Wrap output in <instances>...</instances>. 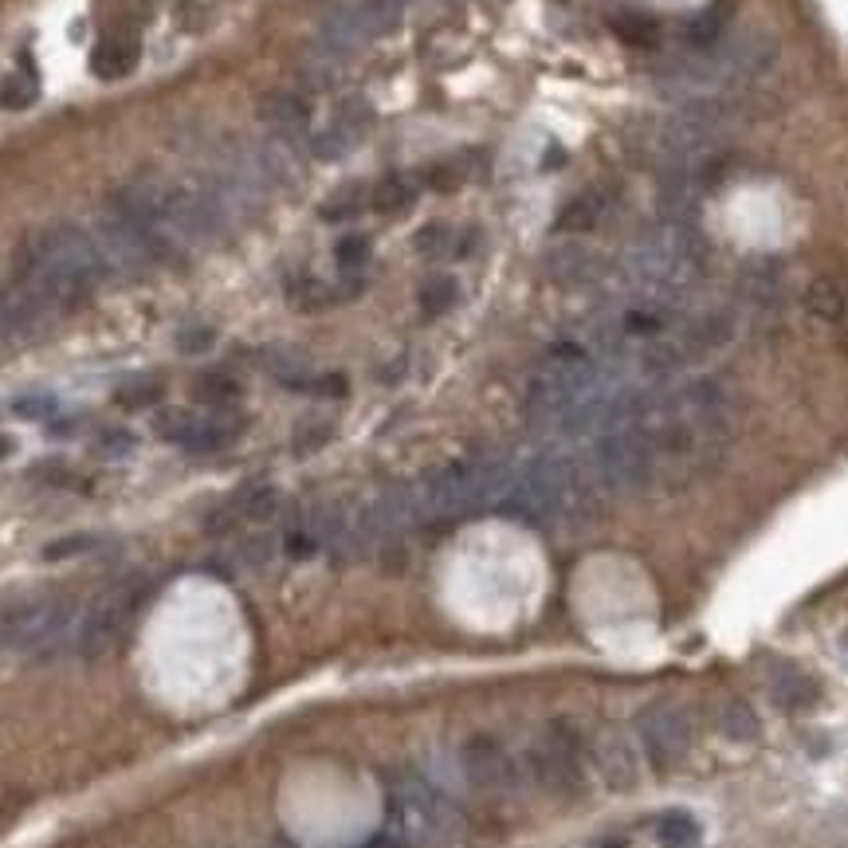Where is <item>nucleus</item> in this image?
I'll return each mask as SVG.
<instances>
[{
  "label": "nucleus",
  "instance_id": "nucleus-4",
  "mask_svg": "<svg viewBox=\"0 0 848 848\" xmlns=\"http://www.w3.org/2000/svg\"><path fill=\"white\" fill-rule=\"evenodd\" d=\"M63 636H75V609L63 597H28L0 617V644L16 653H51Z\"/></svg>",
  "mask_w": 848,
  "mask_h": 848
},
{
  "label": "nucleus",
  "instance_id": "nucleus-45",
  "mask_svg": "<svg viewBox=\"0 0 848 848\" xmlns=\"http://www.w3.org/2000/svg\"><path fill=\"white\" fill-rule=\"evenodd\" d=\"M837 653H840V660H845V668H848V629L837 636Z\"/></svg>",
  "mask_w": 848,
  "mask_h": 848
},
{
  "label": "nucleus",
  "instance_id": "nucleus-5",
  "mask_svg": "<svg viewBox=\"0 0 848 848\" xmlns=\"http://www.w3.org/2000/svg\"><path fill=\"white\" fill-rule=\"evenodd\" d=\"M585 747L582 734L574 731V722H550L547 734L527 751L530 778L538 781V790L554 793V798H574L585 786Z\"/></svg>",
  "mask_w": 848,
  "mask_h": 848
},
{
  "label": "nucleus",
  "instance_id": "nucleus-22",
  "mask_svg": "<svg viewBox=\"0 0 848 848\" xmlns=\"http://www.w3.org/2000/svg\"><path fill=\"white\" fill-rule=\"evenodd\" d=\"M609 28H613V36L621 39V44L644 48V51L660 48V39H664V28L648 16V12H613V16H609Z\"/></svg>",
  "mask_w": 848,
  "mask_h": 848
},
{
  "label": "nucleus",
  "instance_id": "nucleus-23",
  "mask_svg": "<svg viewBox=\"0 0 848 848\" xmlns=\"http://www.w3.org/2000/svg\"><path fill=\"white\" fill-rule=\"evenodd\" d=\"M715 727H719L722 739H731V742H751L759 739V715H754L751 703H742V700H727L715 712Z\"/></svg>",
  "mask_w": 848,
  "mask_h": 848
},
{
  "label": "nucleus",
  "instance_id": "nucleus-43",
  "mask_svg": "<svg viewBox=\"0 0 848 848\" xmlns=\"http://www.w3.org/2000/svg\"><path fill=\"white\" fill-rule=\"evenodd\" d=\"M98 452L103 456H127V452H134V437L127 429H107L98 437Z\"/></svg>",
  "mask_w": 848,
  "mask_h": 848
},
{
  "label": "nucleus",
  "instance_id": "nucleus-36",
  "mask_svg": "<svg viewBox=\"0 0 848 848\" xmlns=\"http://www.w3.org/2000/svg\"><path fill=\"white\" fill-rule=\"evenodd\" d=\"M370 252H373V248H370V240H366V236H358V232L342 236L338 248H334V264H338L346 275H358L361 267L370 264Z\"/></svg>",
  "mask_w": 848,
  "mask_h": 848
},
{
  "label": "nucleus",
  "instance_id": "nucleus-28",
  "mask_svg": "<svg viewBox=\"0 0 848 848\" xmlns=\"http://www.w3.org/2000/svg\"><path fill=\"white\" fill-rule=\"evenodd\" d=\"M459 299V283L452 275H432L425 279L420 287V311L429 314V319H440V314H449Z\"/></svg>",
  "mask_w": 848,
  "mask_h": 848
},
{
  "label": "nucleus",
  "instance_id": "nucleus-8",
  "mask_svg": "<svg viewBox=\"0 0 848 848\" xmlns=\"http://www.w3.org/2000/svg\"><path fill=\"white\" fill-rule=\"evenodd\" d=\"M636 739H641V751L648 754L653 766H672L683 751H688V715L672 703H648L636 712V722H633Z\"/></svg>",
  "mask_w": 848,
  "mask_h": 848
},
{
  "label": "nucleus",
  "instance_id": "nucleus-29",
  "mask_svg": "<svg viewBox=\"0 0 848 848\" xmlns=\"http://www.w3.org/2000/svg\"><path fill=\"white\" fill-rule=\"evenodd\" d=\"M413 244H417L420 260H444V255H459V236L452 232L449 225H440V220H432V225L420 228Z\"/></svg>",
  "mask_w": 848,
  "mask_h": 848
},
{
  "label": "nucleus",
  "instance_id": "nucleus-41",
  "mask_svg": "<svg viewBox=\"0 0 848 848\" xmlns=\"http://www.w3.org/2000/svg\"><path fill=\"white\" fill-rule=\"evenodd\" d=\"M213 346H216L213 326H189V331L177 334V350L181 354H208Z\"/></svg>",
  "mask_w": 848,
  "mask_h": 848
},
{
  "label": "nucleus",
  "instance_id": "nucleus-14",
  "mask_svg": "<svg viewBox=\"0 0 848 848\" xmlns=\"http://www.w3.org/2000/svg\"><path fill=\"white\" fill-rule=\"evenodd\" d=\"M370 39L366 16H361L358 0H338L319 16V51L334 59H346L350 51H358Z\"/></svg>",
  "mask_w": 848,
  "mask_h": 848
},
{
  "label": "nucleus",
  "instance_id": "nucleus-7",
  "mask_svg": "<svg viewBox=\"0 0 848 848\" xmlns=\"http://www.w3.org/2000/svg\"><path fill=\"white\" fill-rule=\"evenodd\" d=\"M542 267L558 287H570V291H585V287H597V283L609 279L613 264L609 255L597 252L594 244H585L582 236H562L547 248L542 255Z\"/></svg>",
  "mask_w": 848,
  "mask_h": 848
},
{
  "label": "nucleus",
  "instance_id": "nucleus-37",
  "mask_svg": "<svg viewBox=\"0 0 848 848\" xmlns=\"http://www.w3.org/2000/svg\"><path fill=\"white\" fill-rule=\"evenodd\" d=\"M275 558V538L272 535H248L244 542H240V550H236V562L248 565V570H264L267 562Z\"/></svg>",
  "mask_w": 848,
  "mask_h": 848
},
{
  "label": "nucleus",
  "instance_id": "nucleus-20",
  "mask_svg": "<svg viewBox=\"0 0 848 848\" xmlns=\"http://www.w3.org/2000/svg\"><path fill=\"white\" fill-rule=\"evenodd\" d=\"M727 20H731L727 0H715V4H707L703 12L683 20V44L692 51H712L715 44L727 39Z\"/></svg>",
  "mask_w": 848,
  "mask_h": 848
},
{
  "label": "nucleus",
  "instance_id": "nucleus-44",
  "mask_svg": "<svg viewBox=\"0 0 848 848\" xmlns=\"http://www.w3.org/2000/svg\"><path fill=\"white\" fill-rule=\"evenodd\" d=\"M361 848H405L397 837H390V833H381L378 840H370V845H361Z\"/></svg>",
  "mask_w": 848,
  "mask_h": 848
},
{
  "label": "nucleus",
  "instance_id": "nucleus-2",
  "mask_svg": "<svg viewBox=\"0 0 848 848\" xmlns=\"http://www.w3.org/2000/svg\"><path fill=\"white\" fill-rule=\"evenodd\" d=\"M459 829V813L452 798L417 771L393 774L390 786V837L405 848H437L449 845Z\"/></svg>",
  "mask_w": 848,
  "mask_h": 848
},
{
  "label": "nucleus",
  "instance_id": "nucleus-18",
  "mask_svg": "<svg viewBox=\"0 0 848 848\" xmlns=\"http://www.w3.org/2000/svg\"><path fill=\"white\" fill-rule=\"evenodd\" d=\"M739 287L754 307H774L781 299V287H786V267L774 255H759V260H751V264L742 267Z\"/></svg>",
  "mask_w": 848,
  "mask_h": 848
},
{
  "label": "nucleus",
  "instance_id": "nucleus-33",
  "mask_svg": "<svg viewBox=\"0 0 848 848\" xmlns=\"http://www.w3.org/2000/svg\"><path fill=\"white\" fill-rule=\"evenodd\" d=\"M354 146H358V142H350L334 122H326L319 134H311V146L307 150H311L314 162H342L346 154H354Z\"/></svg>",
  "mask_w": 848,
  "mask_h": 848
},
{
  "label": "nucleus",
  "instance_id": "nucleus-6",
  "mask_svg": "<svg viewBox=\"0 0 848 848\" xmlns=\"http://www.w3.org/2000/svg\"><path fill=\"white\" fill-rule=\"evenodd\" d=\"M91 236H95V248L103 255V267H107L110 279H142L157 264L150 240L118 208H107L98 216L91 225Z\"/></svg>",
  "mask_w": 848,
  "mask_h": 848
},
{
  "label": "nucleus",
  "instance_id": "nucleus-35",
  "mask_svg": "<svg viewBox=\"0 0 848 848\" xmlns=\"http://www.w3.org/2000/svg\"><path fill=\"white\" fill-rule=\"evenodd\" d=\"M196 417H201V413L162 409V413H157V420H154V429H157V437H162V440H169V444H181V449H186V440L193 437V429H196Z\"/></svg>",
  "mask_w": 848,
  "mask_h": 848
},
{
  "label": "nucleus",
  "instance_id": "nucleus-10",
  "mask_svg": "<svg viewBox=\"0 0 848 848\" xmlns=\"http://www.w3.org/2000/svg\"><path fill=\"white\" fill-rule=\"evenodd\" d=\"M127 609H130L127 594H103L95 605H91L87 613H83V621L75 624L79 660L95 664L115 648L118 633H122V624H127Z\"/></svg>",
  "mask_w": 848,
  "mask_h": 848
},
{
  "label": "nucleus",
  "instance_id": "nucleus-40",
  "mask_svg": "<svg viewBox=\"0 0 848 848\" xmlns=\"http://www.w3.org/2000/svg\"><path fill=\"white\" fill-rule=\"evenodd\" d=\"M331 437H334V429L326 425V420H311V425H299V432H295V452H319L322 444H331Z\"/></svg>",
  "mask_w": 848,
  "mask_h": 848
},
{
  "label": "nucleus",
  "instance_id": "nucleus-38",
  "mask_svg": "<svg viewBox=\"0 0 848 848\" xmlns=\"http://www.w3.org/2000/svg\"><path fill=\"white\" fill-rule=\"evenodd\" d=\"M98 547V538L95 535H68V538H56V542H48L44 547V562H63V558H79V554H87V550Z\"/></svg>",
  "mask_w": 848,
  "mask_h": 848
},
{
  "label": "nucleus",
  "instance_id": "nucleus-13",
  "mask_svg": "<svg viewBox=\"0 0 848 848\" xmlns=\"http://www.w3.org/2000/svg\"><path fill=\"white\" fill-rule=\"evenodd\" d=\"M617 213V193L613 189H582L558 208L554 216V236H589L597 232L601 225H609Z\"/></svg>",
  "mask_w": 848,
  "mask_h": 848
},
{
  "label": "nucleus",
  "instance_id": "nucleus-34",
  "mask_svg": "<svg viewBox=\"0 0 848 848\" xmlns=\"http://www.w3.org/2000/svg\"><path fill=\"white\" fill-rule=\"evenodd\" d=\"M36 95H39V87H36V71H16V75H4L0 79V107H9V110H24V107H32L36 103Z\"/></svg>",
  "mask_w": 848,
  "mask_h": 848
},
{
  "label": "nucleus",
  "instance_id": "nucleus-42",
  "mask_svg": "<svg viewBox=\"0 0 848 848\" xmlns=\"http://www.w3.org/2000/svg\"><path fill=\"white\" fill-rule=\"evenodd\" d=\"M346 390H350V381L342 378V373H314L311 385H307V393H311V397H326V401L346 397Z\"/></svg>",
  "mask_w": 848,
  "mask_h": 848
},
{
  "label": "nucleus",
  "instance_id": "nucleus-25",
  "mask_svg": "<svg viewBox=\"0 0 848 848\" xmlns=\"http://www.w3.org/2000/svg\"><path fill=\"white\" fill-rule=\"evenodd\" d=\"M287 299L299 307V311H322V307H331L338 299L331 283H322L319 275H291L287 279Z\"/></svg>",
  "mask_w": 848,
  "mask_h": 848
},
{
  "label": "nucleus",
  "instance_id": "nucleus-31",
  "mask_svg": "<svg viewBox=\"0 0 848 848\" xmlns=\"http://www.w3.org/2000/svg\"><path fill=\"white\" fill-rule=\"evenodd\" d=\"M471 162H476V154L444 157V162H432V166L425 169V177H429L432 189H456L471 177Z\"/></svg>",
  "mask_w": 848,
  "mask_h": 848
},
{
  "label": "nucleus",
  "instance_id": "nucleus-27",
  "mask_svg": "<svg viewBox=\"0 0 848 848\" xmlns=\"http://www.w3.org/2000/svg\"><path fill=\"white\" fill-rule=\"evenodd\" d=\"M656 840H660V848H692L700 840V821L683 810L664 813L656 821Z\"/></svg>",
  "mask_w": 848,
  "mask_h": 848
},
{
  "label": "nucleus",
  "instance_id": "nucleus-39",
  "mask_svg": "<svg viewBox=\"0 0 848 848\" xmlns=\"http://www.w3.org/2000/svg\"><path fill=\"white\" fill-rule=\"evenodd\" d=\"M12 413L24 420H48L59 413V401L48 397V393H28V397H20L16 405H12Z\"/></svg>",
  "mask_w": 848,
  "mask_h": 848
},
{
  "label": "nucleus",
  "instance_id": "nucleus-32",
  "mask_svg": "<svg viewBox=\"0 0 848 848\" xmlns=\"http://www.w3.org/2000/svg\"><path fill=\"white\" fill-rule=\"evenodd\" d=\"M162 393H166V385L157 378H130L115 390V401L122 409H146V405L162 401Z\"/></svg>",
  "mask_w": 848,
  "mask_h": 848
},
{
  "label": "nucleus",
  "instance_id": "nucleus-30",
  "mask_svg": "<svg viewBox=\"0 0 848 848\" xmlns=\"http://www.w3.org/2000/svg\"><path fill=\"white\" fill-rule=\"evenodd\" d=\"M196 401L201 405H213V409H228L240 401V381H232L228 373H205V378H196Z\"/></svg>",
  "mask_w": 848,
  "mask_h": 848
},
{
  "label": "nucleus",
  "instance_id": "nucleus-9",
  "mask_svg": "<svg viewBox=\"0 0 848 848\" xmlns=\"http://www.w3.org/2000/svg\"><path fill=\"white\" fill-rule=\"evenodd\" d=\"M734 331H739V319H734L731 307H703V311L672 322V331L668 334H672V342L680 346L683 361L692 366V361L722 350V346L734 338Z\"/></svg>",
  "mask_w": 848,
  "mask_h": 848
},
{
  "label": "nucleus",
  "instance_id": "nucleus-19",
  "mask_svg": "<svg viewBox=\"0 0 848 848\" xmlns=\"http://www.w3.org/2000/svg\"><path fill=\"white\" fill-rule=\"evenodd\" d=\"M801 307H805L810 319L825 322V326H837V322L848 314V295L833 275H817V279L805 287V295H801Z\"/></svg>",
  "mask_w": 848,
  "mask_h": 848
},
{
  "label": "nucleus",
  "instance_id": "nucleus-46",
  "mask_svg": "<svg viewBox=\"0 0 848 848\" xmlns=\"http://www.w3.org/2000/svg\"><path fill=\"white\" fill-rule=\"evenodd\" d=\"M9 452H12V440H9V437H0V459L9 456Z\"/></svg>",
  "mask_w": 848,
  "mask_h": 848
},
{
  "label": "nucleus",
  "instance_id": "nucleus-12",
  "mask_svg": "<svg viewBox=\"0 0 848 848\" xmlns=\"http://www.w3.org/2000/svg\"><path fill=\"white\" fill-rule=\"evenodd\" d=\"M464 778L476 786V790H507L511 778H515V766H511V754L503 751V742L491 739V734H476V739L464 742Z\"/></svg>",
  "mask_w": 848,
  "mask_h": 848
},
{
  "label": "nucleus",
  "instance_id": "nucleus-21",
  "mask_svg": "<svg viewBox=\"0 0 848 848\" xmlns=\"http://www.w3.org/2000/svg\"><path fill=\"white\" fill-rule=\"evenodd\" d=\"M417 196H420L417 177L390 174V177H381L378 186L370 189V208L381 216H401V213H409V208L417 205Z\"/></svg>",
  "mask_w": 848,
  "mask_h": 848
},
{
  "label": "nucleus",
  "instance_id": "nucleus-26",
  "mask_svg": "<svg viewBox=\"0 0 848 848\" xmlns=\"http://www.w3.org/2000/svg\"><path fill=\"white\" fill-rule=\"evenodd\" d=\"M370 208V189H361V186H342L338 193H331L326 201L319 205V216L322 220H354V216H361Z\"/></svg>",
  "mask_w": 848,
  "mask_h": 848
},
{
  "label": "nucleus",
  "instance_id": "nucleus-1",
  "mask_svg": "<svg viewBox=\"0 0 848 848\" xmlns=\"http://www.w3.org/2000/svg\"><path fill=\"white\" fill-rule=\"evenodd\" d=\"M703 264H707V244H703L700 228L676 225V220H656L629 244L621 272L633 299L676 307L683 299V291L700 279Z\"/></svg>",
  "mask_w": 848,
  "mask_h": 848
},
{
  "label": "nucleus",
  "instance_id": "nucleus-16",
  "mask_svg": "<svg viewBox=\"0 0 848 848\" xmlns=\"http://www.w3.org/2000/svg\"><path fill=\"white\" fill-rule=\"evenodd\" d=\"M766 683H771V695L786 707V712H805L821 700V688L810 672H801L793 660H774L766 668Z\"/></svg>",
  "mask_w": 848,
  "mask_h": 848
},
{
  "label": "nucleus",
  "instance_id": "nucleus-11",
  "mask_svg": "<svg viewBox=\"0 0 848 848\" xmlns=\"http://www.w3.org/2000/svg\"><path fill=\"white\" fill-rule=\"evenodd\" d=\"M597 774H601L605 790L613 793H633L641 786V751L624 731H601L589 747Z\"/></svg>",
  "mask_w": 848,
  "mask_h": 848
},
{
  "label": "nucleus",
  "instance_id": "nucleus-15",
  "mask_svg": "<svg viewBox=\"0 0 848 848\" xmlns=\"http://www.w3.org/2000/svg\"><path fill=\"white\" fill-rule=\"evenodd\" d=\"M255 118H260L267 130H275V138L295 142V138L307 134V127H311V103H307L299 91H267V95L255 103Z\"/></svg>",
  "mask_w": 848,
  "mask_h": 848
},
{
  "label": "nucleus",
  "instance_id": "nucleus-17",
  "mask_svg": "<svg viewBox=\"0 0 848 848\" xmlns=\"http://www.w3.org/2000/svg\"><path fill=\"white\" fill-rule=\"evenodd\" d=\"M138 36L134 32H110L95 44L91 51V71L98 79H122L138 68Z\"/></svg>",
  "mask_w": 848,
  "mask_h": 848
},
{
  "label": "nucleus",
  "instance_id": "nucleus-47",
  "mask_svg": "<svg viewBox=\"0 0 848 848\" xmlns=\"http://www.w3.org/2000/svg\"><path fill=\"white\" fill-rule=\"evenodd\" d=\"M275 848H291V845H275Z\"/></svg>",
  "mask_w": 848,
  "mask_h": 848
},
{
  "label": "nucleus",
  "instance_id": "nucleus-3",
  "mask_svg": "<svg viewBox=\"0 0 848 848\" xmlns=\"http://www.w3.org/2000/svg\"><path fill=\"white\" fill-rule=\"evenodd\" d=\"M594 471L601 479V488L609 495H641L660 479V464H656L653 437L641 420L629 425H609L597 432L594 444Z\"/></svg>",
  "mask_w": 848,
  "mask_h": 848
},
{
  "label": "nucleus",
  "instance_id": "nucleus-24",
  "mask_svg": "<svg viewBox=\"0 0 848 848\" xmlns=\"http://www.w3.org/2000/svg\"><path fill=\"white\" fill-rule=\"evenodd\" d=\"M228 503H232V511L240 515V523H267V518H275L283 507L279 491L267 488V483H255V488L240 491V495L228 499Z\"/></svg>",
  "mask_w": 848,
  "mask_h": 848
}]
</instances>
